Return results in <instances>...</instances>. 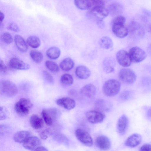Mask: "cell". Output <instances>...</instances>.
Masks as SVG:
<instances>
[{
	"label": "cell",
	"instance_id": "obj_1",
	"mask_svg": "<svg viewBox=\"0 0 151 151\" xmlns=\"http://www.w3.org/2000/svg\"><path fill=\"white\" fill-rule=\"evenodd\" d=\"M121 83L115 79H110L106 81L103 86V91L106 96H113L117 94L120 91Z\"/></svg>",
	"mask_w": 151,
	"mask_h": 151
},
{
	"label": "cell",
	"instance_id": "obj_2",
	"mask_svg": "<svg viewBox=\"0 0 151 151\" xmlns=\"http://www.w3.org/2000/svg\"><path fill=\"white\" fill-rule=\"evenodd\" d=\"M16 85L12 81L8 80H3L0 82V91L1 94L7 97H12L18 92Z\"/></svg>",
	"mask_w": 151,
	"mask_h": 151
},
{
	"label": "cell",
	"instance_id": "obj_3",
	"mask_svg": "<svg viewBox=\"0 0 151 151\" xmlns=\"http://www.w3.org/2000/svg\"><path fill=\"white\" fill-rule=\"evenodd\" d=\"M33 105L28 99L26 98L21 99L14 105L16 112L21 116H25L29 113Z\"/></svg>",
	"mask_w": 151,
	"mask_h": 151
},
{
	"label": "cell",
	"instance_id": "obj_4",
	"mask_svg": "<svg viewBox=\"0 0 151 151\" xmlns=\"http://www.w3.org/2000/svg\"><path fill=\"white\" fill-rule=\"evenodd\" d=\"M59 111L55 108L44 109L42 111V115L45 123L48 125L52 124L60 116Z\"/></svg>",
	"mask_w": 151,
	"mask_h": 151
},
{
	"label": "cell",
	"instance_id": "obj_5",
	"mask_svg": "<svg viewBox=\"0 0 151 151\" xmlns=\"http://www.w3.org/2000/svg\"><path fill=\"white\" fill-rule=\"evenodd\" d=\"M89 12L90 16L96 19L98 24H100L109 13V10L104 6H94Z\"/></svg>",
	"mask_w": 151,
	"mask_h": 151
},
{
	"label": "cell",
	"instance_id": "obj_6",
	"mask_svg": "<svg viewBox=\"0 0 151 151\" xmlns=\"http://www.w3.org/2000/svg\"><path fill=\"white\" fill-rule=\"evenodd\" d=\"M119 77L122 82L129 84L133 83L137 78L135 73L131 69L127 68L121 69L119 73Z\"/></svg>",
	"mask_w": 151,
	"mask_h": 151
},
{
	"label": "cell",
	"instance_id": "obj_7",
	"mask_svg": "<svg viewBox=\"0 0 151 151\" xmlns=\"http://www.w3.org/2000/svg\"><path fill=\"white\" fill-rule=\"evenodd\" d=\"M132 62L139 63L146 58L147 55L145 52L141 48L135 46L131 47L129 51Z\"/></svg>",
	"mask_w": 151,
	"mask_h": 151
},
{
	"label": "cell",
	"instance_id": "obj_8",
	"mask_svg": "<svg viewBox=\"0 0 151 151\" xmlns=\"http://www.w3.org/2000/svg\"><path fill=\"white\" fill-rule=\"evenodd\" d=\"M75 133L77 139L82 144L88 147L92 145V138L87 131L82 129L78 128L75 130Z\"/></svg>",
	"mask_w": 151,
	"mask_h": 151
},
{
	"label": "cell",
	"instance_id": "obj_9",
	"mask_svg": "<svg viewBox=\"0 0 151 151\" xmlns=\"http://www.w3.org/2000/svg\"><path fill=\"white\" fill-rule=\"evenodd\" d=\"M86 116L88 121L92 124L101 123L105 118V115L100 111L95 110L87 111Z\"/></svg>",
	"mask_w": 151,
	"mask_h": 151
},
{
	"label": "cell",
	"instance_id": "obj_10",
	"mask_svg": "<svg viewBox=\"0 0 151 151\" xmlns=\"http://www.w3.org/2000/svg\"><path fill=\"white\" fill-rule=\"evenodd\" d=\"M116 58L118 63L124 67H129L132 62L129 52L124 50L118 52L116 54Z\"/></svg>",
	"mask_w": 151,
	"mask_h": 151
},
{
	"label": "cell",
	"instance_id": "obj_11",
	"mask_svg": "<svg viewBox=\"0 0 151 151\" xmlns=\"http://www.w3.org/2000/svg\"><path fill=\"white\" fill-rule=\"evenodd\" d=\"M41 141L40 139L36 136L29 137L23 144V147L28 150L35 151L38 147L40 146Z\"/></svg>",
	"mask_w": 151,
	"mask_h": 151
},
{
	"label": "cell",
	"instance_id": "obj_12",
	"mask_svg": "<svg viewBox=\"0 0 151 151\" xmlns=\"http://www.w3.org/2000/svg\"><path fill=\"white\" fill-rule=\"evenodd\" d=\"M95 144L96 147L102 150H107L111 146V142L109 139L104 135L98 137L96 139Z\"/></svg>",
	"mask_w": 151,
	"mask_h": 151
},
{
	"label": "cell",
	"instance_id": "obj_13",
	"mask_svg": "<svg viewBox=\"0 0 151 151\" xmlns=\"http://www.w3.org/2000/svg\"><path fill=\"white\" fill-rule=\"evenodd\" d=\"M112 30L115 35L120 38L125 37L129 34L128 28L124 24H113Z\"/></svg>",
	"mask_w": 151,
	"mask_h": 151
},
{
	"label": "cell",
	"instance_id": "obj_14",
	"mask_svg": "<svg viewBox=\"0 0 151 151\" xmlns=\"http://www.w3.org/2000/svg\"><path fill=\"white\" fill-rule=\"evenodd\" d=\"M141 136L137 133L133 134L126 140L124 144L127 147L133 148L139 145L142 142Z\"/></svg>",
	"mask_w": 151,
	"mask_h": 151
},
{
	"label": "cell",
	"instance_id": "obj_15",
	"mask_svg": "<svg viewBox=\"0 0 151 151\" xmlns=\"http://www.w3.org/2000/svg\"><path fill=\"white\" fill-rule=\"evenodd\" d=\"M56 103L58 105L67 110L73 109L76 105L75 101L68 97H63L57 99Z\"/></svg>",
	"mask_w": 151,
	"mask_h": 151
},
{
	"label": "cell",
	"instance_id": "obj_16",
	"mask_svg": "<svg viewBox=\"0 0 151 151\" xmlns=\"http://www.w3.org/2000/svg\"><path fill=\"white\" fill-rule=\"evenodd\" d=\"M9 65L12 68L18 70H27L30 68L29 64L16 58H13L10 60Z\"/></svg>",
	"mask_w": 151,
	"mask_h": 151
},
{
	"label": "cell",
	"instance_id": "obj_17",
	"mask_svg": "<svg viewBox=\"0 0 151 151\" xmlns=\"http://www.w3.org/2000/svg\"><path fill=\"white\" fill-rule=\"evenodd\" d=\"M128 125V119L125 114L122 115L119 118L117 124V128L118 132L123 134L126 132Z\"/></svg>",
	"mask_w": 151,
	"mask_h": 151
},
{
	"label": "cell",
	"instance_id": "obj_18",
	"mask_svg": "<svg viewBox=\"0 0 151 151\" xmlns=\"http://www.w3.org/2000/svg\"><path fill=\"white\" fill-rule=\"evenodd\" d=\"M96 89L95 87L92 84H88L83 86L81 89V94L90 98L93 97L96 94Z\"/></svg>",
	"mask_w": 151,
	"mask_h": 151
},
{
	"label": "cell",
	"instance_id": "obj_19",
	"mask_svg": "<svg viewBox=\"0 0 151 151\" xmlns=\"http://www.w3.org/2000/svg\"><path fill=\"white\" fill-rule=\"evenodd\" d=\"M76 76L79 78L85 79L88 78L91 74V71L87 67L84 66H78L75 71Z\"/></svg>",
	"mask_w": 151,
	"mask_h": 151
},
{
	"label": "cell",
	"instance_id": "obj_20",
	"mask_svg": "<svg viewBox=\"0 0 151 151\" xmlns=\"http://www.w3.org/2000/svg\"><path fill=\"white\" fill-rule=\"evenodd\" d=\"M30 136V133L27 131H20L16 132L13 137V139L16 142H24Z\"/></svg>",
	"mask_w": 151,
	"mask_h": 151
},
{
	"label": "cell",
	"instance_id": "obj_21",
	"mask_svg": "<svg viewBox=\"0 0 151 151\" xmlns=\"http://www.w3.org/2000/svg\"><path fill=\"white\" fill-rule=\"evenodd\" d=\"M14 41L17 48L20 51L22 52L27 51L28 49L27 45L21 36L16 35L14 37Z\"/></svg>",
	"mask_w": 151,
	"mask_h": 151
},
{
	"label": "cell",
	"instance_id": "obj_22",
	"mask_svg": "<svg viewBox=\"0 0 151 151\" xmlns=\"http://www.w3.org/2000/svg\"><path fill=\"white\" fill-rule=\"evenodd\" d=\"M114 60L111 58H106L103 61V68L104 72L107 73H111L114 71Z\"/></svg>",
	"mask_w": 151,
	"mask_h": 151
},
{
	"label": "cell",
	"instance_id": "obj_23",
	"mask_svg": "<svg viewBox=\"0 0 151 151\" xmlns=\"http://www.w3.org/2000/svg\"><path fill=\"white\" fill-rule=\"evenodd\" d=\"M29 122L32 127L35 129H40L43 125L42 119L36 115H33L30 117Z\"/></svg>",
	"mask_w": 151,
	"mask_h": 151
},
{
	"label": "cell",
	"instance_id": "obj_24",
	"mask_svg": "<svg viewBox=\"0 0 151 151\" xmlns=\"http://www.w3.org/2000/svg\"><path fill=\"white\" fill-rule=\"evenodd\" d=\"M74 63L72 60L70 58H67L63 60L60 63L61 68L64 71H68L74 67Z\"/></svg>",
	"mask_w": 151,
	"mask_h": 151
},
{
	"label": "cell",
	"instance_id": "obj_25",
	"mask_svg": "<svg viewBox=\"0 0 151 151\" xmlns=\"http://www.w3.org/2000/svg\"><path fill=\"white\" fill-rule=\"evenodd\" d=\"M99 43L101 48L106 49H110L113 45L112 40L107 36H104L101 37L99 40Z\"/></svg>",
	"mask_w": 151,
	"mask_h": 151
},
{
	"label": "cell",
	"instance_id": "obj_26",
	"mask_svg": "<svg viewBox=\"0 0 151 151\" xmlns=\"http://www.w3.org/2000/svg\"><path fill=\"white\" fill-rule=\"evenodd\" d=\"M75 6L81 10L89 9L92 5L91 2L88 0H74Z\"/></svg>",
	"mask_w": 151,
	"mask_h": 151
},
{
	"label": "cell",
	"instance_id": "obj_27",
	"mask_svg": "<svg viewBox=\"0 0 151 151\" xmlns=\"http://www.w3.org/2000/svg\"><path fill=\"white\" fill-rule=\"evenodd\" d=\"M60 54V50L55 47H50L47 50L46 52L47 56L52 59H57L59 57Z\"/></svg>",
	"mask_w": 151,
	"mask_h": 151
},
{
	"label": "cell",
	"instance_id": "obj_28",
	"mask_svg": "<svg viewBox=\"0 0 151 151\" xmlns=\"http://www.w3.org/2000/svg\"><path fill=\"white\" fill-rule=\"evenodd\" d=\"M129 33L130 32L133 36L141 37L144 34L142 30L139 26L137 24H133L129 27L128 29Z\"/></svg>",
	"mask_w": 151,
	"mask_h": 151
},
{
	"label": "cell",
	"instance_id": "obj_29",
	"mask_svg": "<svg viewBox=\"0 0 151 151\" xmlns=\"http://www.w3.org/2000/svg\"><path fill=\"white\" fill-rule=\"evenodd\" d=\"M27 41L28 45L33 48H38L40 45L41 42L39 38L35 36L29 37L27 38Z\"/></svg>",
	"mask_w": 151,
	"mask_h": 151
},
{
	"label": "cell",
	"instance_id": "obj_30",
	"mask_svg": "<svg viewBox=\"0 0 151 151\" xmlns=\"http://www.w3.org/2000/svg\"><path fill=\"white\" fill-rule=\"evenodd\" d=\"M60 81L63 85L65 86H69L73 83V79L71 75L65 73L61 76Z\"/></svg>",
	"mask_w": 151,
	"mask_h": 151
},
{
	"label": "cell",
	"instance_id": "obj_31",
	"mask_svg": "<svg viewBox=\"0 0 151 151\" xmlns=\"http://www.w3.org/2000/svg\"><path fill=\"white\" fill-rule=\"evenodd\" d=\"M29 55L32 60L36 63H40L43 60V55L39 51L32 50L30 52Z\"/></svg>",
	"mask_w": 151,
	"mask_h": 151
},
{
	"label": "cell",
	"instance_id": "obj_32",
	"mask_svg": "<svg viewBox=\"0 0 151 151\" xmlns=\"http://www.w3.org/2000/svg\"><path fill=\"white\" fill-rule=\"evenodd\" d=\"M45 64L47 68L52 72H57L59 70L58 66L54 62L47 60L45 62Z\"/></svg>",
	"mask_w": 151,
	"mask_h": 151
},
{
	"label": "cell",
	"instance_id": "obj_33",
	"mask_svg": "<svg viewBox=\"0 0 151 151\" xmlns=\"http://www.w3.org/2000/svg\"><path fill=\"white\" fill-rule=\"evenodd\" d=\"M1 38L3 42L7 44L11 43L13 40L11 34L6 32H3L1 34Z\"/></svg>",
	"mask_w": 151,
	"mask_h": 151
},
{
	"label": "cell",
	"instance_id": "obj_34",
	"mask_svg": "<svg viewBox=\"0 0 151 151\" xmlns=\"http://www.w3.org/2000/svg\"><path fill=\"white\" fill-rule=\"evenodd\" d=\"M109 12L114 15L119 13L122 11V8L121 6L117 3H114L110 5L109 7Z\"/></svg>",
	"mask_w": 151,
	"mask_h": 151
},
{
	"label": "cell",
	"instance_id": "obj_35",
	"mask_svg": "<svg viewBox=\"0 0 151 151\" xmlns=\"http://www.w3.org/2000/svg\"><path fill=\"white\" fill-rule=\"evenodd\" d=\"M133 96V93L132 91H125L121 94L120 97L122 100L126 101L131 99Z\"/></svg>",
	"mask_w": 151,
	"mask_h": 151
},
{
	"label": "cell",
	"instance_id": "obj_36",
	"mask_svg": "<svg viewBox=\"0 0 151 151\" xmlns=\"http://www.w3.org/2000/svg\"><path fill=\"white\" fill-rule=\"evenodd\" d=\"M52 134V131L49 128H47L42 131L40 134V138L43 139H46Z\"/></svg>",
	"mask_w": 151,
	"mask_h": 151
},
{
	"label": "cell",
	"instance_id": "obj_37",
	"mask_svg": "<svg viewBox=\"0 0 151 151\" xmlns=\"http://www.w3.org/2000/svg\"><path fill=\"white\" fill-rule=\"evenodd\" d=\"M125 22V17L123 16H119L113 19L112 22V24H124Z\"/></svg>",
	"mask_w": 151,
	"mask_h": 151
},
{
	"label": "cell",
	"instance_id": "obj_38",
	"mask_svg": "<svg viewBox=\"0 0 151 151\" xmlns=\"http://www.w3.org/2000/svg\"><path fill=\"white\" fill-rule=\"evenodd\" d=\"M96 106L98 109L103 110H106L108 109V107L106 106V102L103 100L98 101L96 103Z\"/></svg>",
	"mask_w": 151,
	"mask_h": 151
},
{
	"label": "cell",
	"instance_id": "obj_39",
	"mask_svg": "<svg viewBox=\"0 0 151 151\" xmlns=\"http://www.w3.org/2000/svg\"><path fill=\"white\" fill-rule=\"evenodd\" d=\"M43 75L46 80L50 83L52 84L54 82V78L48 72L44 71Z\"/></svg>",
	"mask_w": 151,
	"mask_h": 151
},
{
	"label": "cell",
	"instance_id": "obj_40",
	"mask_svg": "<svg viewBox=\"0 0 151 151\" xmlns=\"http://www.w3.org/2000/svg\"><path fill=\"white\" fill-rule=\"evenodd\" d=\"M8 28L9 30L16 32H18L19 30V28L18 26L16 24L13 23L9 24Z\"/></svg>",
	"mask_w": 151,
	"mask_h": 151
},
{
	"label": "cell",
	"instance_id": "obj_41",
	"mask_svg": "<svg viewBox=\"0 0 151 151\" xmlns=\"http://www.w3.org/2000/svg\"><path fill=\"white\" fill-rule=\"evenodd\" d=\"M91 2L93 7L104 6V2L103 0H92Z\"/></svg>",
	"mask_w": 151,
	"mask_h": 151
},
{
	"label": "cell",
	"instance_id": "obj_42",
	"mask_svg": "<svg viewBox=\"0 0 151 151\" xmlns=\"http://www.w3.org/2000/svg\"><path fill=\"white\" fill-rule=\"evenodd\" d=\"M140 150L151 151V144H146L143 145L140 147Z\"/></svg>",
	"mask_w": 151,
	"mask_h": 151
},
{
	"label": "cell",
	"instance_id": "obj_43",
	"mask_svg": "<svg viewBox=\"0 0 151 151\" xmlns=\"http://www.w3.org/2000/svg\"><path fill=\"white\" fill-rule=\"evenodd\" d=\"M5 110L2 107H0V120L5 119L6 117Z\"/></svg>",
	"mask_w": 151,
	"mask_h": 151
},
{
	"label": "cell",
	"instance_id": "obj_44",
	"mask_svg": "<svg viewBox=\"0 0 151 151\" xmlns=\"http://www.w3.org/2000/svg\"><path fill=\"white\" fill-rule=\"evenodd\" d=\"M0 69L1 72L2 73H5L7 70L6 66L1 60L0 61Z\"/></svg>",
	"mask_w": 151,
	"mask_h": 151
},
{
	"label": "cell",
	"instance_id": "obj_45",
	"mask_svg": "<svg viewBox=\"0 0 151 151\" xmlns=\"http://www.w3.org/2000/svg\"><path fill=\"white\" fill-rule=\"evenodd\" d=\"M146 116L147 118L150 120L151 121V107L149 108L147 110Z\"/></svg>",
	"mask_w": 151,
	"mask_h": 151
},
{
	"label": "cell",
	"instance_id": "obj_46",
	"mask_svg": "<svg viewBox=\"0 0 151 151\" xmlns=\"http://www.w3.org/2000/svg\"><path fill=\"white\" fill-rule=\"evenodd\" d=\"M35 151H48V150L46 147L40 146L37 147L35 150Z\"/></svg>",
	"mask_w": 151,
	"mask_h": 151
},
{
	"label": "cell",
	"instance_id": "obj_47",
	"mask_svg": "<svg viewBox=\"0 0 151 151\" xmlns=\"http://www.w3.org/2000/svg\"><path fill=\"white\" fill-rule=\"evenodd\" d=\"M0 22L1 23L3 21L4 18V13L1 12H0Z\"/></svg>",
	"mask_w": 151,
	"mask_h": 151
},
{
	"label": "cell",
	"instance_id": "obj_48",
	"mask_svg": "<svg viewBox=\"0 0 151 151\" xmlns=\"http://www.w3.org/2000/svg\"><path fill=\"white\" fill-rule=\"evenodd\" d=\"M88 0V1H90V2H91V1L92 0Z\"/></svg>",
	"mask_w": 151,
	"mask_h": 151
},
{
	"label": "cell",
	"instance_id": "obj_49",
	"mask_svg": "<svg viewBox=\"0 0 151 151\" xmlns=\"http://www.w3.org/2000/svg\"></svg>",
	"mask_w": 151,
	"mask_h": 151
}]
</instances>
